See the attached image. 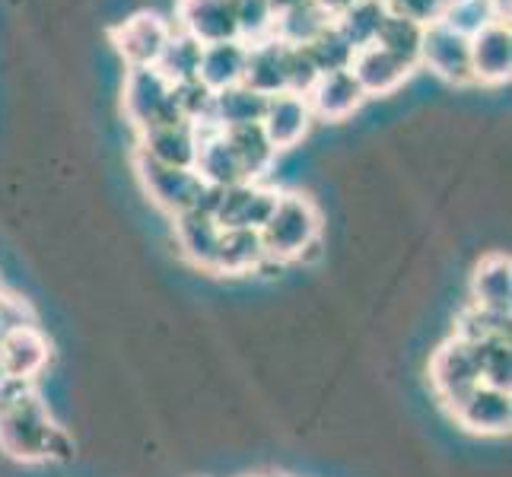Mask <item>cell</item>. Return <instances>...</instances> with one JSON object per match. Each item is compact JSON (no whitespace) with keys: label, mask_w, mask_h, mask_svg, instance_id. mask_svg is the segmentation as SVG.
<instances>
[{"label":"cell","mask_w":512,"mask_h":477,"mask_svg":"<svg viewBox=\"0 0 512 477\" xmlns=\"http://www.w3.org/2000/svg\"><path fill=\"white\" fill-rule=\"evenodd\" d=\"M175 29L188 32L201 45L239 39L236 0H179L175 7Z\"/></svg>","instance_id":"obj_10"},{"label":"cell","mask_w":512,"mask_h":477,"mask_svg":"<svg viewBox=\"0 0 512 477\" xmlns=\"http://www.w3.org/2000/svg\"><path fill=\"white\" fill-rule=\"evenodd\" d=\"M490 334H509V315L487 312L481 306L468 303V309L458 315V322H455V338L478 341V338H490Z\"/></svg>","instance_id":"obj_32"},{"label":"cell","mask_w":512,"mask_h":477,"mask_svg":"<svg viewBox=\"0 0 512 477\" xmlns=\"http://www.w3.org/2000/svg\"><path fill=\"white\" fill-rule=\"evenodd\" d=\"M468 344L474 353V363H478L481 382L509 392V373H512L509 334H490V338H478V341H468Z\"/></svg>","instance_id":"obj_28"},{"label":"cell","mask_w":512,"mask_h":477,"mask_svg":"<svg viewBox=\"0 0 512 477\" xmlns=\"http://www.w3.org/2000/svg\"><path fill=\"white\" fill-rule=\"evenodd\" d=\"M245 55H249V45H245L242 39L204 45V51H201V67H198V80L207 86V90H214V93L229 90V86L242 83Z\"/></svg>","instance_id":"obj_22"},{"label":"cell","mask_w":512,"mask_h":477,"mask_svg":"<svg viewBox=\"0 0 512 477\" xmlns=\"http://www.w3.org/2000/svg\"><path fill=\"white\" fill-rule=\"evenodd\" d=\"M490 7H493V13L500 16V20L509 23V0H490Z\"/></svg>","instance_id":"obj_38"},{"label":"cell","mask_w":512,"mask_h":477,"mask_svg":"<svg viewBox=\"0 0 512 477\" xmlns=\"http://www.w3.org/2000/svg\"><path fill=\"white\" fill-rule=\"evenodd\" d=\"M264 258L274 264H293L296 255L306 249L312 239L322 236V214L312 198L299 191H280L268 223L258 229Z\"/></svg>","instance_id":"obj_2"},{"label":"cell","mask_w":512,"mask_h":477,"mask_svg":"<svg viewBox=\"0 0 512 477\" xmlns=\"http://www.w3.org/2000/svg\"><path fill=\"white\" fill-rule=\"evenodd\" d=\"M201 147V128H194L191 121H175V125L150 128L137 134V153H144L156 163L179 166V169H194Z\"/></svg>","instance_id":"obj_15"},{"label":"cell","mask_w":512,"mask_h":477,"mask_svg":"<svg viewBox=\"0 0 512 477\" xmlns=\"http://www.w3.org/2000/svg\"><path fill=\"white\" fill-rule=\"evenodd\" d=\"M121 109L137 134L182 121L172 99V83L156 67H128L125 86H121Z\"/></svg>","instance_id":"obj_3"},{"label":"cell","mask_w":512,"mask_h":477,"mask_svg":"<svg viewBox=\"0 0 512 477\" xmlns=\"http://www.w3.org/2000/svg\"><path fill=\"white\" fill-rule=\"evenodd\" d=\"M420 39H423V26L404 20V16H398V13H385V20L379 26V35H376L373 45L392 51V55H398L401 61H408V64L417 67Z\"/></svg>","instance_id":"obj_29"},{"label":"cell","mask_w":512,"mask_h":477,"mask_svg":"<svg viewBox=\"0 0 512 477\" xmlns=\"http://www.w3.org/2000/svg\"><path fill=\"white\" fill-rule=\"evenodd\" d=\"M223 134L229 137V144H233L245 175H249V182H261L264 175L271 172L274 159H277V150L271 147V140H268V134H264L261 121H258V125L226 128Z\"/></svg>","instance_id":"obj_25"},{"label":"cell","mask_w":512,"mask_h":477,"mask_svg":"<svg viewBox=\"0 0 512 477\" xmlns=\"http://www.w3.org/2000/svg\"><path fill=\"white\" fill-rule=\"evenodd\" d=\"M385 13H388V7L382 4V0H357L353 7H347L344 13L334 16V29H338L353 45V51H360V48L376 42Z\"/></svg>","instance_id":"obj_26"},{"label":"cell","mask_w":512,"mask_h":477,"mask_svg":"<svg viewBox=\"0 0 512 477\" xmlns=\"http://www.w3.org/2000/svg\"><path fill=\"white\" fill-rule=\"evenodd\" d=\"M242 83L261 96L290 93V45L277 42L274 35L252 42L249 55H245Z\"/></svg>","instance_id":"obj_13"},{"label":"cell","mask_w":512,"mask_h":477,"mask_svg":"<svg viewBox=\"0 0 512 477\" xmlns=\"http://www.w3.org/2000/svg\"><path fill=\"white\" fill-rule=\"evenodd\" d=\"M172 233H175V249L182 252L188 264L201 268L204 274L214 271V258L223 236V229L214 217L204 214V210H185V214L172 217Z\"/></svg>","instance_id":"obj_14"},{"label":"cell","mask_w":512,"mask_h":477,"mask_svg":"<svg viewBox=\"0 0 512 477\" xmlns=\"http://www.w3.org/2000/svg\"><path fill=\"white\" fill-rule=\"evenodd\" d=\"M134 169H137L140 185L147 191V198L169 217H179L185 210H194V204H198L201 191H204V182L198 179L194 169L156 163V159L137 153V150H134Z\"/></svg>","instance_id":"obj_4"},{"label":"cell","mask_w":512,"mask_h":477,"mask_svg":"<svg viewBox=\"0 0 512 477\" xmlns=\"http://www.w3.org/2000/svg\"><path fill=\"white\" fill-rule=\"evenodd\" d=\"M268 96L249 90L245 83L229 86V90L214 93V128H239V125H258L264 118Z\"/></svg>","instance_id":"obj_24"},{"label":"cell","mask_w":512,"mask_h":477,"mask_svg":"<svg viewBox=\"0 0 512 477\" xmlns=\"http://www.w3.org/2000/svg\"><path fill=\"white\" fill-rule=\"evenodd\" d=\"M509 255L490 252L478 261L471 274V306H481L487 312L509 315Z\"/></svg>","instance_id":"obj_21"},{"label":"cell","mask_w":512,"mask_h":477,"mask_svg":"<svg viewBox=\"0 0 512 477\" xmlns=\"http://www.w3.org/2000/svg\"><path fill=\"white\" fill-rule=\"evenodd\" d=\"M169 35H172V26L163 20V16L144 10V13H134L131 20L118 23L109 32V39L128 67H156V61H160L163 48L169 42Z\"/></svg>","instance_id":"obj_7"},{"label":"cell","mask_w":512,"mask_h":477,"mask_svg":"<svg viewBox=\"0 0 512 477\" xmlns=\"http://www.w3.org/2000/svg\"><path fill=\"white\" fill-rule=\"evenodd\" d=\"M315 4H319L325 13H331V16H338V13H344L347 7H353L357 4V0H315Z\"/></svg>","instance_id":"obj_37"},{"label":"cell","mask_w":512,"mask_h":477,"mask_svg":"<svg viewBox=\"0 0 512 477\" xmlns=\"http://www.w3.org/2000/svg\"><path fill=\"white\" fill-rule=\"evenodd\" d=\"M382 4H385V7H388V4H392V0H382Z\"/></svg>","instance_id":"obj_41"},{"label":"cell","mask_w":512,"mask_h":477,"mask_svg":"<svg viewBox=\"0 0 512 477\" xmlns=\"http://www.w3.org/2000/svg\"><path fill=\"white\" fill-rule=\"evenodd\" d=\"M23 325H35L32 306L26 303V299L0 290V338L10 334L13 328H23Z\"/></svg>","instance_id":"obj_35"},{"label":"cell","mask_w":512,"mask_h":477,"mask_svg":"<svg viewBox=\"0 0 512 477\" xmlns=\"http://www.w3.org/2000/svg\"><path fill=\"white\" fill-rule=\"evenodd\" d=\"M446 4H458V0H446Z\"/></svg>","instance_id":"obj_42"},{"label":"cell","mask_w":512,"mask_h":477,"mask_svg":"<svg viewBox=\"0 0 512 477\" xmlns=\"http://www.w3.org/2000/svg\"><path fill=\"white\" fill-rule=\"evenodd\" d=\"M493 20H500V16L493 13L490 0H458V4H449L446 13H443V23L452 26L455 32L468 35V39L474 32H481L487 23H493Z\"/></svg>","instance_id":"obj_33"},{"label":"cell","mask_w":512,"mask_h":477,"mask_svg":"<svg viewBox=\"0 0 512 477\" xmlns=\"http://www.w3.org/2000/svg\"><path fill=\"white\" fill-rule=\"evenodd\" d=\"M306 48V55H309V61L315 64V70L319 74H334V70H350V61H353V45L344 39V35L334 29V23L325 29V32H319L315 39L309 42V45H303Z\"/></svg>","instance_id":"obj_30"},{"label":"cell","mask_w":512,"mask_h":477,"mask_svg":"<svg viewBox=\"0 0 512 477\" xmlns=\"http://www.w3.org/2000/svg\"><path fill=\"white\" fill-rule=\"evenodd\" d=\"M280 198L277 188L264 182H242L233 188H220V198L214 207V220L220 229H258L268 223L271 210Z\"/></svg>","instance_id":"obj_9"},{"label":"cell","mask_w":512,"mask_h":477,"mask_svg":"<svg viewBox=\"0 0 512 477\" xmlns=\"http://www.w3.org/2000/svg\"><path fill=\"white\" fill-rule=\"evenodd\" d=\"M322 74L315 70V64L309 61L306 48H290V93L306 96L312 90V83Z\"/></svg>","instance_id":"obj_36"},{"label":"cell","mask_w":512,"mask_h":477,"mask_svg":"<svg viewBox=\"0 0 512 477\" xmlns=\"http://www.w3.org/2000/svg\"><path fill=\"white\" fill-rule=\"evenodd\" d=\"M201 51L204 45L198 39H191L188 32L172 29L169 42L163 48L156 70L169 80V83H185V80H198V67H201Z\"/></svg>","instance_id":"obj_27"},{"label":"cell","mask_w":512,"mask_h":477,"mask_svg":"<svg viewBox=\"0 0 512 477\" xmlns=\"http://www.w3.org/2000/svg\"><path fill=\"white\" fill-rule=\"evenodd\" d=\"M264 245L255 229H223L220 249L214 258V271L220 277H242V274H261L264 268Z\"/></svg>","instance_id":"obj_20"},{"label":"cell","mask_w":512,"mask_h":477,"mask_svg":"<svg viewBox=\"0 0 512 477\" xmlns=\"http://www.w3.org/2000/svg\"><path fill=\"white\" fill-rule=\"evenodd\" d=\"M449 414L458 427L474 436H506L512 423L509 392L493 385H474L468 395L452 404Z\"/></svg>","instance_id":"obj_8"},{"label":"cell","mask_w":512,"mask_h":477,"mask_svg":"<svg viewBox=\"0 0 512 477\" xmlns=\"http://www.w3.org/2000/svg\"><path fill=\"white\" fill-rule=\"evenodd\" d=\"M194 172L210 188H233L249 182L233 144H229V137L220 128H201V147H198V159H194Z\"/></svg>","instance_id":"obj_18"},{"label":"cell","mask_w":512,"mask_h":477,"mask_svg":"<svg viewBox=\"0 0 512 477\" xmlns=\"http://www.w3.org/2000/svg\"><path fill=\"white\" fill-rule=\"evenodd\" d=\"M366 93L360 90L357 77L350 70H334V74H322L306 93L312 118L322 121H344L360 109Z\"/></svg>","instance_id":"obj_19"},{"label":"cell","mask_w":512,"mask_h":477,"mask_svg":"<svg viewBox=\"0 0 512 477\" xmlns=\"http://www.w3.org/2000/svg\"><path fill=\"white\" fill-rule=\"evenodd\" d=\"M255 477H284V474H255Z\"/></svg>","instance_id":"obj_40"},{"label":"cell","mask_w":512,"mask_h":477,"mask_svg":"<svg viewBox=\"0 0 512 477\" xmlns=\"http://www.w3.org/2000/svg\"><path fill=\"white\" fill-rule=\"evenodd\" d=\"M471 77L481 86H503L512 77V32L506 20H493L471 35Z\"/></svg>","instance_id":"obj_12"},{"label":"cell","mask_w":512,"mask_h":477,"mask_svg":"<svg viewBox=\"0 0 512 477\" xmlns=\"http://www.w3.org/2000/svg\"><path fill=\"white\" fill-rule=\"evenodd\" d=\"M312 121L315 118L309 112L306 96H299V93H277V96H268L261 128H264V134H268L271 147L280 153V150L296 147L299 140L309 134Z\"/></svg>","instance_id":"obj_16"},{"label":"cell","mask_w":512,"mask_h":477,"mask_svg":"<svg viewBox=\"0 0 512 477\" xmlns=\"http://www.w3.org/2000/svg\"><path fill=\"white\" fill-rule=\"evenodd\" d=\"M274 7L271 0H236V23H239V39L245 45L268 39L274 29Z\"/></svg>","instance_id":"obj_31"},{"label":"cell","mask_w":512,"mask_h":477,"mask_svg":"<svg viewBox=\"0 0 512 477\" xmlns=\"http://www.w3.org/2000/svg\"><path fill=\"white\" fill-rule=\"evenodd\" d=\"M414 64L401 61L398 55H392V51H385L379 45H366L360 48L357 55H353L350 61V74L357 77L360 90L366 96H388L395 93L398 86L411 77Z\"/></svg>","instance_id":"obj_17"},{"label":"cell","mask_w":512,"mask_h":477,"mask_svg":"<svg viewBox=\"0 0 512 477\" xmlns=\"http://www.w3.org/2000/svg\"><path fill=\"white\" fill-rule=\"evenodd\" d=\"M446 0H392L388 4V13H398L404 16V20H411L417 26H433L443 20V13H446Z\"/></svg>","instance_id":"obj_34"},{"label":"cell","mask_w":512,"mask_h":477,"mask_svg":"<svg viewBox=\"0 0 512 477\" xmlns=\"http://www.w3.org/2000/svg\"><path fill=\"white\" fill-rule=\"evenodd\" d=\"M296 4H303V0H271L274 13H284V10H290V7H296Z\"/></svg>","instance_id":"obj_39"},{"label":"cell","mask_w":512,"mask_h":477,"mask_svg":"<svg viewBox=\"0 0 512 477\" xmlns=\"http://www.w3.org/2000/svg\"><path fill=\"white\" fill-rule=\"evenodd\" d=\"M51 344L42 334L39 322L13 328L0 338V379L13 382H35V376L48 366Z\"/></svg>","instance_id":"obj_11"},{"label":"cell","mask_w":512,"mask_h":477,"mask_svg":"<svg viewBox=\"0 0 512 477\" xmlns=\"http://www.w3.org/2000/svg\"><path fill=\"white\" fill-rule=\"evenodd\" d=\"M331 23H334L331 13H325L319 4H315V0H303V4H296V7H290V10L274 16L271 35H274L277 42L290 45V48H303L319 32H325Z\"/></svg>","instance_id":"obj_23"},{"label":"cell","mask_w":512,"mask_h":477,"mask_svg":"<svg viewBox=\"0 0 512 477\" xmlns=\"http://www.w3.org/2000/svg\"><path fill=\"white\" fill-rule=\"evenodd\" d=\"M0 452L13 462H67L74 439L51 417L35 382L0 379Z\"/></svg>","instance_id":"obj_1"},{"label":"cell","mask_w":512,"mask_h":477,"mask_svg":"<svg viewBox=\"0 0 512 477\" xmlns=\"http://www.w3.org/2000/svg\"><path fill=\"white\" fill-rule=\"evenodd\" d=\"M417 64L430 67L439 80H446L452 86L474 83V77H471V39L462 32H455L452 26H446L443 20L423 29Z\"/></svg>","instance_id":"obj_5"},{"label":"cell","mask_w":512,"mask_h":477,"mask_svg":"<svg viewBox=\"0 0 512 477\" xmlns=\"http://www.w3.org/2000/svg\"><path fill=\"white\" fill-rule=\"evenodd\" d=\"M430 385H433V395L443 401L446 408H452L458 398L468 395L474 385H484L468 341L452 334L446 344L436 347L430 360Z\"/></svg>","instance_id":"obj_6"}]
</instances>
